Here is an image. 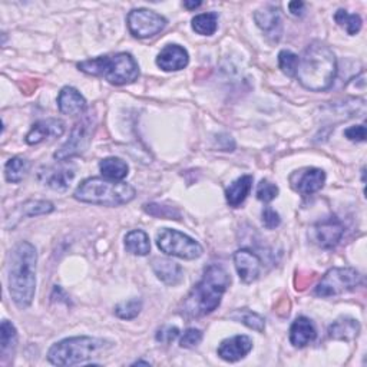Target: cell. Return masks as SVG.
I'll return each instance as SVG.
<instances>
[{
	"label": "cell",
	"instance_id": "33",
	"mask_svg": "<svg viewBox=\"0 0 367 367\" xmlns=\"http://www.w3.org/2000/svg\"><path fill=\"white\" fill-rule=\"evenodd\" d=\"M299 60H300V58L296 53H293L292 50H282L279 53V66L290 78L296 76L297 68H299Z\"/></svg>",
	"mask_w": 367,
	"mask_h": 367
},
{
	"label": "cell",
	"instance_id": "3",
	"mask_svg": "<svg viewBox=\"0 0 367 367\" xmlns=\"http://www.w3.org/2000/svg\"><path fill=\"white\" fill-rule=\"evenodd\" d=\"M337 75V58L333 50L316 41L310 43L299 60L296 78L309 90L320 92L329 89Z\"/></svg>",
	"mask_w": 367,
	"mask_h": 367
},
{
	"label": "cell",
	"instance_id": "17",
	"mask_svg": "<svg viewBox=\"0 0 367 367\" xmlns=\"http://www.w3.org/2000/svg\"><path fill=\"white\" fill-rule=\"evenodd\" d=\"M151 264L156 277L166 286H176L182 282L184 272L178 262L168 258H154Z\"/></svg>",
	"mask_w": 367,
	"mask_h": 367
},
{
	"label": "cell",
	"instance_id": "14",
	"mask_svg": "<svg viewBox=\"0 0 367 367\" xmlns=\"http://www.w3.org/2000/svg\"><path fill=\"white\" fill-rule=\"evenodd\" d=\"M190 62L188 52L179 45H166L156 58V65L165 72H175L187 68Z\"/></svg>",
	"mask_w": 367,
	"mask_h": 367
},
{
	"label": "cell",
	"instance_id": "24",
	"mask_svg": "<svg viewBox=\"0 0 367 367\" xmlns=\"http://www.w3.org/2000/svg\"><path fill=\"white\" fill-rule=\"evenodd\" d=\"M18 344V331L16 327L4 320L0 326V351H2V361H6V357H14L15 349Z\"/></svg>",
	"mask_w": 367,
	"mask_h": 367
},
{
	"label": "cell",
	"instance_id": "29",
	"mask_svg": "<svg viewBox=\"0 0 367 367\" xmlns=\"http://www.w3.org/2000/svg\"><path fill=\"white\" fill-rule=\"evenodd\" d=\"M218 28V15L211 14H201L193 19V29L203 36H211L216 33Z\"/></svg>",
	"mask_w": 367,
	"mask_h": 367
},
{
	"label": "cell",
	"instance_id": "11",
	"mask_svg": "<svg viewBox=\"0 0 367 367\" xmlns=\"http://www.w3.org/2000/svg\"><path fill=\"white\" fill-rule=\"evenodd\" d=\"M343 234H344V225L341 224V221L336 217H330L317 223L312 228L310 238L319 247L331 250L340 243Z\"/></svg>",
	"mask_w": 367,
	"mask_h": 367
},
{
	"label": "cell",
	"instance_id": "26",
	"mask_svg": "<svg viewBox=\"0 0 367 367\" xmlns=\"http://www.w3.org/2000/svg\"><path fill=\"white\" fill-rule=\"evenodd\" d=\"M125 248L134 255H148L151 251L149 237L142 230H134L125 237Z\"/></svg>",
	"mask_w": 367,
	"mask_h": 367
},
{
	"label": "cell",
	"instance_id": "21",
	"mask_svg": "<svg viewBox=\"0 0 367 367\" xmlns=\"http://www.w3.org/2000/svg\"><path fill=\"white\" fill-rule=\"evenodd\" d=\"M75 172L69 168H48L45 172L39 174L41 181L52 190L65 191L70 186Z\"/></svg>",
	"mask_w": 367,
	"mask_h": 367
},
{
	"label": "cell",
	"instance_id": "1",
	"mask_svg": "<svg viewBox=\"0 0 367 367\" xmlns=\"http://www.w3.org/2000/svg\"><path fill=\"white\" fill-rule=\"evenodd\" d=\"M230 284V275L221 265H210L200 283L193 287L190 294L182 302L179 313L188 319H200L213 313L220 306Z\"/></svg>",
	"mask_w": 367,
	"mask_h": 367
},
{
	"label": "cell",
	"instance_id": "40",
	"mask_svg": "<svg viewBox=\"0 0 367 367\" xmlns=\"http://www.w3.org/2000/svg\"><path fill=\"white\" fill-rule=\"evenodd\" d=\"M201 6V2H184V8H187V9H197V8H200Z\"/></svg>",
	"mask_w": 367,
	"mask_h": 367
},
{
	"label": "cell",
	"instance_id": "8",
	"mask_svg": "<svg viewBox=\"0 0 367 367\" xmlns=\"http://www.w3.org/2000/svg\"><path fill=\"white\" fill-rule=\"evenodd\" d=\"M156 245L162 252L182 260H196L203 255L200 243L172 228H162L156 234Z\"/></svg>",
	"mask_w": 367,
	"mask_h": 367
},
{
	"label": "cell",
	"instance_id": "32",
	"mask_svg": "<svg viewBox=\"0 0 367 367\" xmlns=\"http://www.w3.org/2000/svg\"><path fill=\"white\" fill-rule=\"evenodd\" d=\"M52 211H53V204L52 203L39 201V200L28 201L21 207V216H23V217H36V216L50 214Z\"/></svg>",
	"mask_w": 367,
	"mask_h": 367
},
{
	"label": "cell",
	"instance_id": "30",
	"mask_svg": "<svg viewBox=\"0 0 367 367\" xmlns=\"http://www.w3.org/2000/svg\"><path fill=\"white\" fill-rule=\"evenodd\" d=\"M336 23L343 28L349 35H357L361 29V18L356 14H349L344 9H339L334 15Z\"/></svg>",
	"mask_w": 367,
	"mask_h": 367
},
{
	"label": "cell",
	"instance_id": "39",
	"mask_svg": "<svg viewBox=\"0 0 367 367\" xmlns=\"http://www.w3.org/2000/svg\"><path fill=\"white\" fill-rule=\"evenodd\" d=\"M304 8H306V5L303 2H292L289 5V9H290L292 15H294V16H302L304 12Z\"/></svg>",
	"mask_w": 367,
	"mask_h": 367
},
{
	"label": "cell",
	"instance_id": "36",
	"mask_svg": "<svg viewBox=\"0 0 367 367\" xmlns=\"http://www.w3.org/2000/svg\"><path fill=\"white\" fill-rule=\"evenodd\" d=\"M261 218H262V224L267 230H274L277 228L282 224V218L280 214L277 211H274L271 207H265L261 213Z\"/></svg>",
	"mask_w": 367,
	"mask_h": 367
},
{
	"label": "cell",
	"instance_id": "31",
	"mask_svg": "<svg viewBox=\"0 0 367 367\" xmlns=\"http://www.w3.org/2000/svg\"><path fill=\"white\" fill-rule=\"evenodd\" d=\"M142 310V300L141 299H131L122 302L115 306V314L122 320H132L135 319Z\"/></svg>",
	"mask_w": 367,
	"mask_h": 367
},
{
	"label": "cell",
	"instance_id": "12",
	"mask_svg": "<svg viewBox=\"0 0 367 367\" xmlns=\"http://www.w3.org/2000/svg\"><path fill=\"white\" fill-rule=\"evenodd\" d=\"M234 264L243 283L250 284L258 279V275L261 272V260L251 250H238L234 254Z\"/></svg>",
	"mask_w": 367,
	"mask_h": 367
},
{
	"label": "cell",
	"instance_id": "20",
	"mask_svg": "<svg viewBox=\"0 0 367 367\" xmlns=\"http://www.w3.org/2000/svg\"><path fill=\"white\" fill-rule=\"evenodd\" d=\"M317 337V330L313 321L304 316L297 317L290 327V341L294 347L303 349L313 343Z\"/></svg>",
	"mask_w": 367,
	"mask_h": 367
},
{
	"label": "cell",
	"instance_id": "37",
	"mask_svg": "<svg viewBox=\"0 0 367 367\" xmlns=\"http://www.w3.org/2000/svg\"><path fill=\"white\" fill-rule=\"evenodd\" d=\"M344 137L353 142H364L366 141V127L364 125L350 127L344 131Z\"/></svg>",
	"mask_w": 367,
	"mask_h": 367
},
{
	"label": "cell",
	"instance_id": "18",
	"mask_svg": "<svg viewBox=\"0 0 367 367\" xmlns=\"http://www.w3.org/2000/svg\"><path fill=\"white\" fill-rule=\"evenodd\" d=\"M58 107L63 115H80L86 110V100L72 86H65L58 97Z\"/></svg>",
	"mask_w": 367,
	"mask_h": 367
},
{
	"label": "cell",
	"instance_id": "6",
	"mask_svg": "<svg viewBox=\"0 0 367 367\" xmlns=\"http://www.w3.org/2000/svg\"><path fill=\"white\" fill-rule=\"evenodd\" d=\"M79 70L105 78L112 85L132 83L139 76V66L132 55L121 52L112 56H98L78 63Z\"/></svg>",
	"mask_w": 367,
	"mask_h": 367
},
{
	"label": "cell",
	"instance_id": "16",
	"mask_svg": "<svg viewBox=\"0 0 367 367\" xmlns=\"http://www.w3.org/2000/svg\"><path fill=\"white\" fill-rule=\"evenodd\" d=\"M63 132H65V124L60 119H55V118L42 119L32 127V129L26 135V142L29 145H36L49 137L59 138L60 135H63Z\"/></svg>",
	"mask_w": 367,
	"mask_h": 367
},
{
	"label": "cell",
	"instance_id": "28",
	"mask_svg": "<svg viewBox=\"0 0 367 367\" xmlns=\"http://www.w3.org/2000/svg\"><path fill=\"white\" fill-rule=\"evenodd\" d=\"M230 319L237 321V323H241L244 326H247L248 329H252L258 333H262L264 329H265V320L264 317H261L260 314L251 312V310H247V309H243V310H235L230 314Z\"/></svg>",
	"mask_w": 367,
	"mask_h": 367
},
{
	"label": "cell",
	"instance_id": "27",
	"mask_svg": "<svg viewBox=\"0 0 367 367\" xmlns=\"http://www.w3.org/2000/svg\"><path fill=\"white\" fill-rule=\"evenodd\" d=\"M29 171V161L22 156L11 158L5 165V178L8 182L19 184Z\"/></svg>",
	"mask_w": 367,
	"mask_h": 367
},
{
	"label": "cell",
	"instance_id": "7",
	"mask_svg": "<svg viewBox=\"0 0 367 367\" xmlns=\"http://www.w3.org/2000/svg\"><path fill=\"white\" fill-rule=\"evenodd\" d=\"M361 282V275L358 271L350 267H334L330 268L314 289V294L323 299L336 297L349 292H353L358 287Z\"/></svg>",
	"mask_w": 367,
	"mask_h": 367
},
{
	"label": "cell",
	"instance_id": "34",
	"mask_svg": "<svg viewBox=\"0 0 367 367\" xmlns=\"http://www.w3.org/2000/svg\"><path fill=\"white\" fill-rule=\"evenodd\" d=\"M279 196V187L275 186V184L267 181V179H262L258 187H257V198L262 203H271L272 200L277 198Z\"/></svg>",
	"mask_w": 367,
	"mask_h": 367
},
{
	"label": "cell",
	"instance_id": "5",
	"mask_svg": "<svg viewBox=\"0 0 367 367\" xmlns=\"http://www.w3.org/2000/svg\"><path fill=\"white\" fill-rule=\"evenodd\" d=\"M112 343L105 339L79 336L55 343L48 351V360L55 366H75L85 363L110 350Z\"/></svg>",
	"mask_w": 367,
	"mask_h": 367
},
{
	"label": "cell",
	"instance_id": "19",
	"mask_svg": "<svg viewBox=\"0 0 367 367\" xmlns=\"http://www.w3.org/2000/svg\"><path fill=\"white\" fill-rule=\"evenodd\" d=\"M254 21L257 26L265 32L268 36H272L277 41L282 35V18L279 14V9L272 6H267L264 9H260L254 14Z\"/></svg>",
	"mask_w": 367,
	"mask_h": 367
},
{
	"label": "cell",
	"instance_id": "9",
	"mask_svg": "<svg viewBox=\"0 0 367 367\" xmlns=\"http://www.w3.org/2000/svg\"><path fill=\"white\" fill-rule=\"evenodd\" d=\"M94 129H95V118L90 114L83 115V118L75 124L66 144L59 151H56L53 156L58 161H66L69 158L82 155L87 149L92 141Z\"/></svg>",
	"mask_w": 367,
	"mask_h": 367
},
{
	"label": "cell",
	"instance_id": "23",
	"mask_svg": "<svg viewBox=\"0 0 367 367\" xmlns=\"http://www.w3.org/2000/svg\"><path fill=\"white\" fill-rule=\"evenodd\" d=\"M360 323L351 317H340L329 327V337L333 340L351 341L360 333Z\"/></svg>",
	"mask_w": 367,
	"mask_h": 367
},
{
	"label": "cell",
	"instance_id": "10",
	"mask_svg": "<svg viewBox=\"0 0 367 367\" xmlns=\"http://www.w3.org/2000/svg\"><path fill=\"white\" fill-rule=\"evenodd\" d=\"M166 26V19L149 9H134L128 15V29L138 39L158 35Z\"/></svg>",
	"mask_w": 367,
	"mask_h": 367
},
{
	"label": "cell",
	"instance_id": "4",
	"mask_svg": "<svg viewBox=\"0 0 367 367\" xmlns=\"http://www.w3.org/2000/svg\"><path fill=\"white\" fill-rule=\"evenodd\" d=\"M135 196L137 191L129 184L100 176H92L82 181L73 193L75 200L80 203L104 207H119L128 204L135 198Z\"/></svg>",
	"mask_w": 367,
	"mask_h": 367
},
{
	"label": "cell",
	"instance_id": "35",
	"mask_svg": "<svg viewBox=\"0 0 367 367\" xmlns=\"http://www.w3.org/2000/svg\"><path fill=\"white\" fill-rule=\"evenodd\" d=\"M203 341V331L198 329H188L179 340L182 349H194Z\"/></svg>",
	"mask_w": 367,
	"mask_h": 367
},
{
	"label": "cell",
	"instance_id": "2",
	"mask_svg": "<svg viewBox=\"0 0 367 367\" xmlns=\"http://www.w3.org/2000/svg\"><path fill=\"white\" fill-rule=\"evenodd\" d=\"M36 248L21 241L9 257V293L19 309H28L36 292Z\"/></svg>",
	"mask_w": 367,
	"mask_h": 367
},
{
	"label": "cell",
	"instance_id": "13",
	"mask_svg": "<svg viewBox=\"0 0 367 367\" xmlns=\"http://www.w3.org/2000/svg\"><path fill=\"white\" fill-rule=\"evenodd\" d=\"M252 349V340L248 336L240 334L231 339H225L218 346V356L230 363L244 358Z\"/></svg>",
	"mask_w": 367,
	"mask_h": 367
},
{
	"label": "cell",
	"instance_id": "38",
	"mask_svg": "<svg viewBox=\"0 0 367 367\" xmlns=\"http://www.w3.org/2000/svg\"><path fill=\"white\" fill-rule=\"evenodd\" d=\"M178 334H179L178 327H171V326H168V327L161 329V330L156 333V340L161 341V343H166V344H168V343L174 341V340L178 337Z\"/></svg>",
	"mask_w": 367,
	"mask_h": 367
},
{
	"label": "cell",
	"instance_id": "22",
	"mask_svg": "<svg viewBox=\"0 0 367 367\" xmlns=\"http://www.w3.org/2000/svg\"><path fill=\"white\" fill-rule=\"evenodd\" d=\"M252 188V176L251 175H243L237 178L234 182L230 184V187L225 190V200L230 207L238 208L245 198L248 197L250 191Z\"/></svg>",
	"mask_w": 367,
	"mask_h": 367
},
{
	"label": "cell",
	"instance_id": "25",
	"mask_svg": "<svg viewBox=\"0 0 367 367\" xmlns=\"http://www.w3.org/2000/svg\"><path fill=\"white\" fill-rule=\"evenodd\" d=\"M100 169L105 178L112 181H122L129 174L128 164L121 158H115V156L102 159L100 162Z\"/></svg>",
	"mask_w": 367,
	"mask_h": 367
},
{
	"label": "cell",
	"instance_id": "15",
	"mask_svg": "<svg viewBox=\"0 0 367 367\" xmlns=\"http://www.w3.org/2000/svg\"><path fill=\"white\" fill-rule=\"evenodd\" d=\"M326 172L319 168H309L299 172V178L294 184V190L303 197L313 196L324 187Z\"/></svg>",
	"mask_w": 367,
	"mask_h": 367
}]
</instances>
